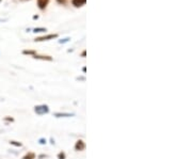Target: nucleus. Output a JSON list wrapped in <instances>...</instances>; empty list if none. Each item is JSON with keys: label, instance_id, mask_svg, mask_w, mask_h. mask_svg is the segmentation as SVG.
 <instances>
[{"label": "nucleus", "instance_id": "nucleus-7", "mask_svg": "<svg viewBox=\"0 0 192 159\" xmlns=\"http://www.w3.org/2000/svg\"><path fill=\"white\" fill-rule=\"evenodd\" d=\"M35 155L33 154V153H29V154H27V155L25 156L24 159H34Z\"/></svg>", "mask_w": 192, "mask_h": 159}, {"label": "nucleus", "instance_id": "nucleus-10", "mask_svg": "<svg viewBox=\"0 0 192 159\" xmlns=\"http://www.w3.org/2000/svg\"><path fill=\"white\" fill-rule=\"evenodd\" d=\"M11 144L15 145V146H21V143H17L16 141H10Z\"/></svg>", "mask_w": 192, "mask_h": 159}, {"label": "nucleus", "instance_id": "nucleus-4", "mask_svg": "<svg viewBox=\"0 0 192 159\" xmlns=\"http://www.w3.org/2000/svg\"><path fill=\"white\" fill-rule=\"evenodd\" d=\"M85 2H87V0H72V3H73V5L74 7H76V8L82 7Z\"/></svg>", "mask_w": 192, "mask_h": 159}, {"label": "nucleus", "instance_id": "nucleus-12", "mask_svg": "<svg viewBox=\"0 0 192 159\" xmlns=\"http://www.w3.org/2000/svg\"><path fill=\"white\" fill-rule=\"evenodd\" d=\"M60 4H65L66 3V0H57Z\"/></svg>", "mask_w": 192, "mask_h": 159}, {"label": "nucleus", "instance_id": "nucleus-13", "mask_svg": "<svg viewBox=\"0 0 192 159\" xmlns=\"http://www.w3.org/2000/svg\"><path fill=\"white\" fill-rule=\"evenodd\" d=\"M38 15H36V16H33V19H38Z\"/></svg>", "mask_w": 192, "mask_h": 159}, {"label": "nucleus", "instance_id": "nucleus-6", "mask_svg": "<svg viewBox=\"0 0 192 159\" xmlns=\"http://www.w3.org/2000/svg\"><path fill=\"white\" fill-rule=\"evenodd\" d=\"M33 58H35V59H41V60H48V61L53 60V58L49 56H38V55H34Z\"/></svg>", "mask_w": 192, "mask_h": 159}, {"label": "nucleus", "instance_id": "nucleus-8", "mask_svg": "<svg viewBox=\"0 0 192 159\" xmlns=\"http://www.w3.org/2000/svg\"><path fill=\"white\" fill-rule=\"evenodd\" d=\"M23 53H24L25 55H33V56L35 55V51H33V50H24Z\"/></svg>", "mask_w": 192, "mask_h": 159}, {"label": "nucleus", "instance_id": "nucleus-5", "mask_svg": "<svg viewBox=\"0 0 192 159\" xmlns=\"http://www.w3.org/2000/svg\"><path fill=\"white\" fill-rule=\"evenodd\" d=\"M84 147H85V144H84V142L82 141V140L77 141L76 145H75V149H76V151H82V149H84Z\"/></svg>", "mask_w": 192, "mask_h": 159}, {"label": "nucleus", "instance_id": "nucleus-11", "mask_svg": "<svg viewBox=\"0 0 192 159\" xmlns=\"http://www.w3.org/2000/svg\"><path fill=\"white\" fill-rule=\"evenodd\" d=\"M64 158H65V154H64V153H60L59 159H64Z\"/></svg>", "mask_w": 192, "mask_h": 159}, {"label": "nucleus", "instance_id": "nucleus-14", "mask_svg": "<svg viewBox=\"0 0 192 159\" xmlns=\"http://www.w3.org/2000/svg\"><path fill=\"white\" fill-rule=\"evenodd\" d=\"M0 1H1V0H0Z\"/></svg>", "mask_w": 192, "mask_h": 159}, {"label": "nucleus", "instance_id": "nucleus-9", "mask_svg": "<svg viewBox=\"0 0 192 159\" xmlns=\"http://www.w3.org/2000/svg\"><path fill=\"white\" fill-rule=\"evenodd\" d=\"M43 31H47V29L46 28H35L34 29V32H43Z\"/></svg>", "mask_w": 192, "mask_h": 159}, {"label": "nucleus", "instance_id": "nucleus-3", "mask_svg": "<svg viewBox=\"0 0 192 159\" xmlns=\"http://www.w3.org/2000/svg\"><path fill=\"white\" fill-rule=\"evenodd\" d=\"M49 0H38V7L41 10H45V8L47 7Z\"/></svg>", "mask_w": 192, "mask_h": 159}, {"label": "nucleus", "instance_id": "nucleus-1", "mask_svg": "<svg viewBox=\"0 0 192 159\" xmlns=\"http://www.w3.org/2000/svg\"><path fill=\"white\" fill-rule=\"evenodd\" d=\"M58 38V34H48V35L45 36H41V38H38L35 39V42H42V41H48V40H53Z\"/></svg>", "mask_w": 192, "mask_h": 159}, {"label": "nucleus", "instance_id": "nucleus-2", "mask_svg": "<svg viewBox=\"0 0 192 159\" xmlns=\"http://www.w3.org/2000/svg\"><path fill=\"white\" fill-rule=\"evenodd\" d=\"M35 112L38 114H44L48 112V107L47 106H38L35 107Z\"/></svg>", "mask_w": 192, "mask_h": 159}]
</instances>
